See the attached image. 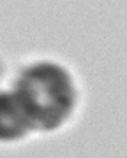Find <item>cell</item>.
Wrapping results in <instances>:
<instances>
[{"label": "cell", "mask_w": 127, "mask_h": 158, "mask_svg": "<svg viewBox=\"0 0 127 158\" xmlns=\"http://www.w3.org/2000/svg\"><path fill=\"white\" fill-rule=\"evenodd\" d=\"M16 98L30 127L57 128L72 111L74 88L69 74L53 63H37L27 69L16 85Z\"/></svg>", "instance_id": "1"}, {"label": "cell", "mask_w": 127, "mask_h": 158, "mask_svg": "<svg viewBox=\"0 0 127 158\" xmlns=\"http://www.w3.org/2000/svg\"><path fill=\"white\" fill-rule=\"evenodd\" d=\"M30 128V121L16 95L0 93V139H18Z\"/></svg>", "instance_id": "2"}]
</instances>
